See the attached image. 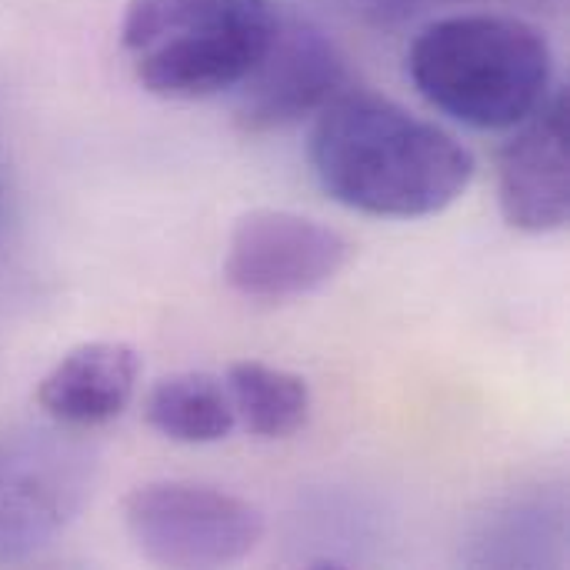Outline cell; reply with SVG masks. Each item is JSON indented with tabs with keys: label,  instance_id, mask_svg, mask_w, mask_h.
<instances>
[{
	"label": "cell",
	"instance_id": "obj_6",
	"mask_svg": "<svg viewBox=\"0 0 570 570\" xmlns=\"http://www.w3.org/2000/svg\"><path fill=\"white\" fill-rule=\"evenodd\" d=\"M351 257V244L327 224L291 210H250L237 220L224 274L250 301H297L331 284Z\"/></svg>",
	"mask_w": 570,
	"mask_h": 570
},
{
	"label": "cell",
	"instance_id": "obj_4",
	"mask_svg": "<svg viewBox=\"0 0 570 570\" xmlns=\"http://www.w3.org/2000/svg\"><path fill=\"white\" fill-rule=\"evenodd\" d=\"M124 528L137 551L164 568H227L244 561L261 534V511L220 488L157 481L127 494Z\"/></svg>",
	"mask_w": 570,
	"mask_h": 570
},
{
	"label": "cell",
	"instance_id": "obj_11",
	"mask_svg": "<svg viewBox=\"0 0 570 570\" xmlns=\"http://www.w3.org/2000/svg\"><path fill=\"white\" fill-rule=\"evenodd\" d=\"M227 394L234 414L264 441H284L307 424L311 391L304 377L261 364L240 361L227 371Z\"/></svg>",
	"mask_w": 570,
	"mask_h": 570
},
{
	"label": "cell",
	"instance_id": "obj_8",
	"mask_svg": "<svg viewBox=\"0 0 570 570\" xmlns=\"http://www.w3.org/2000/svg\"><path fill=\"white\" fill-rule=\"evenodd\" d=\"M521 124L498 160L501 210L524 234H551L570 220L568 94H554Z\"/></svg>",
	"mask_w": 570,
	"mask_h": 570
},
{
	"label": "cell",
	"instance_id": "obj_3",
	"mask_svg": "<svg viewBox=\"0 0 570 570\" xmlns=\"http://www.w3.org/2000/svg\"><path fill=\"white\" fill-rule=\"evenodd\" d=\"M277 13L271 0H134L120 40L150 94L204 100L244 83Z\"/></svg>",
	"mask_w": 570,
	"mask_h": 570
},
{
	"label": "cell",
	"instance_id": "obj_13",
	"mask_svg": "<svg viewBox=\"0 0 570 570\" xmlns=\"http://www.w3.org/2000/svg\"><path fill=\"white\" fill-rule=\"evenodd\" d=\"M10 220H13V190H10V170L0 157V244L10 230Z\"/></svg>",
	"mask_w": 570,
	"mask_h": 570
},
{
	"label": "cell",
	"instance_id": "obj_9",
	"mask_svg": "<svg viewBox=\"0 0 570 570\" xmlns=\"http://www.w3.org/2000/svg\"><path fill=\"white\" fill-rule=\"evenodd\" d=\"M140 381V354L120 341H90L63 354L40 381L37 404L63 431L104 428L127 411Z\"/></svg>",
	"mask_w": 570,
	"mask_h": 570
},
{
	"label": "cell",
	"instance_id": "obj_2",
	"mask_svg": "<svg viewBox=\"0 0 570 570\" xmlns=\"http://www.w3.org/2000/svg\"><path fill=\"white\" fill-rule=\"evenodd\" d=\"M407 70L424 100L448 117L504 130L548 100L554 57L548 37L518 17L458 13L411 43Z\"/></svg>",
	"mask_w": 570,
	"mask_h": 570
},
{
	"label": "cell",
	"instance_id": "obj_12",
	"mask_svg": "<svg viewBox=\"0 0 570 570\" xmlns=\"http://www.w3.org/2000/svg\"><path fill=\"white\" fill-rule=\"evenodd\" d=\"M357 20L371 23V27H401L434 7H448V3H468V0H341Z\"/></svg>",
	"mask_w": 570,
	"mask_h": 570
},
{
	"label": "cell",
	"instance_id": "obj_10",
	"mask_svg": "<svg viewBox=\"0 0 570 570\" xmlns=\"http://www.w3.org/2000/svg\"><path fill=\"white\" fill-rule=\"evenodd\" d=\"M147 424L177 444H217L230 438L237 414L220 381L187 371L154 384L147 397Z\"/></svg>",
	"mask_w": 570,
	"mask_h": 570
},
{
	"label": "cell",
	"instance_id": "obj_1",
	"mask_svg": "<svg viewBox=\"0 0 570 570\" xmlns=\"http://www.w3.org/2000/svg\"><path fill=\"white\" fill-rule=\"evenodd\" d=\"M311 167L344 207L371 217H431L474 177V157L441 127L377 94L334 97L311 134Z\"/></svg>",
	"mask_w": 570,
	"mask_h": 570
},
{
	"label": "cell",
	"instance_id": "obj_7",
	"mask_svg": "<svg viewBox=\"0 0 570 570\" xmlns=\"http://www.w3.org/2000/svg\"><path fill=\"white\" fill-rule=\"evenodd\" d=\"M347 80L344 53L307 17L277 13L267 50L237 87V120L250 134L294 127L321 114Z\"/></svg>",
	"mask_w": 570,
	"mask_h": 570
},
{
	"label": "cell",
	"instance_id": "obj_5",
	"mask_svg": "<svg viewBox=\"0 0 570 570\" xmlns=\"http://www.w3.org/2000/svg\"><path fill=\"white\" fill-rule=\"evenodd\" d=\"M90 454L60 434H0V564L43 551L90 494Z\"/></svg>",
	"mask_w": 570,
	"mask_h": 570
}]
</instances>
